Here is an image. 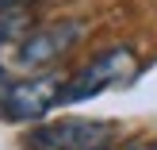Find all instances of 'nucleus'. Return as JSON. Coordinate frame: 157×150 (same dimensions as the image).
Instances as JSON below:
<instances>
[{
    "instance_id": "1",
    "label": "nucleus",
    "mask_w": 157,
    "mask_h": 150,
    "mask_svg": "<svg viewBox=\"0 0 157 150\" xmlns=\"http://www.w3.org/2000/svg\"><path fill=\"white\" fill-rule=\"evenodd\" d=\"M134 50L130 46H107V50L92 54L73 77H65L61 85V104H84V100L100 96V92L115 89V85H127L134 77Z\"/></svg>"
},
{
    "instance_id": "2",
    "label": "nucleus",
    "mask_w": 157,
    "mask_h": 150,
    "mask_svg": "<svg viewBox=\"0 0 157 150\" xmlns=\"http://www.w3.org/2000/svg\"><path fill=\"white\" fill-rule=\"evenodd\" d=\"M61 85H65V77L58 73H27L19 81H8L0 89V120L38 123L54 104H61Z\"/></svg>"
},
{
    "instance_id": "3",
    "label": "nucleus",
    "mask_w": 157,
    "mask_h": 150,
    "mask_svg": "<svg viewBox=\"0 0 157 150\" xmlns=\"http://www.w3.org/2000/svg\"><path fill=\"white\" fill-rule=\"evenodd\" d=\"M119 127L111 120H54L27 131V150H104L115 143Z\"/></svg>"
},
{
    "instance_id": "4",
    "label": "nucleus",
    "mask_w": 157,
    "mask_h": 150,
    "mask_svg": "<svg viewBox=\"0 0 157 150\" xmlns=\"http://www.w3.org/2000/svg\"><path fill=\"white\" fill-rule=\"evenodd\" d=\"M84 35H88L84 19H58V23H46V27H31V35H23L19 46H15V66L27 69V73H38V69L61 62Z\"/></svg>"
},
{
    "instance_id": "5",
    "label": "nucleus",
    "mask_w": 157,
    "mask_h": 150,
    "mask_svg": "<svg viewBox=\"0 0 157 150\" xmlns=\"http://www.w3.org/2000/svg\"><path fill=\"white\" fill-rule=\"evenodd\" d=\"M31 35V8H0V43Z\"/></svg>"
},
{
    "instance_id": "6",
    "label": "nucleus",
    "mask_w": 157,
    "mask_h": 150,
    "mask_svg": "<svg viewBox=\"0 0 157 150\" xmlns=\"http://www.w3.org/2000/svg\"><path fill=\"white\" fill-rule=\"evenodd\" d=\"M119 150H157V139H130V143L119 146Z\"/></svg>"
},
{
    "instance_id": "7",
    "label": "nucleus",
    "mask_w": 157,
    "mask_h": 150,
    "mask_svg": "<svg viewBox=\"0 0 157 150\" xmlns=\"http://www.w3.org/2000/svg\"><path fill=\"white\" fill-rule=\"evenodd\" d=\"M35 0H0V8H31Z\"/></svg>"
},
{
    "instance_id": "8",
    "label": "nucleus",
    "mask_w": 157,
    "mask_h": 150,
    "mask_svg": "<svg viewBox=\"0 0 157 150\" xmlns=\"http://www.w3.org/2000/svg\"><path fill=\"white\" fill-rule=\"evenodd\" d=\"M104 150H111V146H104Z\"/></svg>"
}]
</instances>
